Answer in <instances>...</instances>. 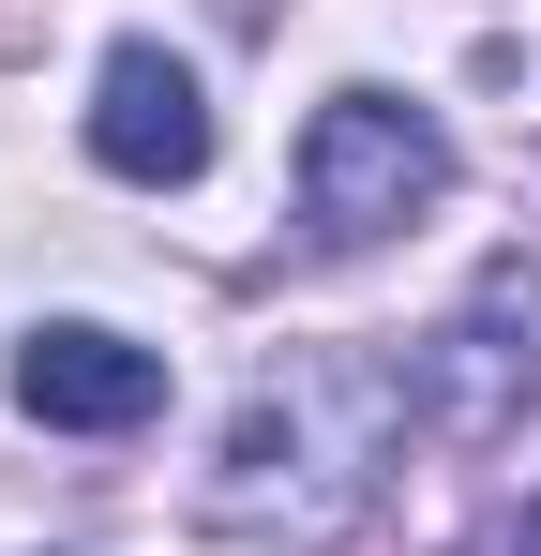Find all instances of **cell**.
Wrapping results in <instances>:
<instances>
[{
  "label": "cell",
  "instance_id": "obj_1",
  "mask_svg": "<svg viewBox=\"0 0 541 556\" xmlns=\"http://www.w3.org/2000/svg\"><path fill=\"white\" fill-rule=\"evenodd\" d=\"M391 391H406V376H376V362H301L286 391H256V406L226 421V481H211V511H226V527H301V542L347 527L391 452H331V421L391 406Z\"/></svg>",
  "mask_w": 541,
  "mask_h": 556
},
{
  "label": "cell",
  "instance_id": "obj_2",
  "mask_svg": "<svg viewBox=\"0 0 541 556\" xmlns=\"http://www.w3.org/2000/svg\"><path fill=\"white\" fill-rule=\"evenodd\" d=\"M451 195V136L422 105L391 91H331L301 121V241L316 256H361V241H391V226H422Z\"/></svg>",
  "mask_w": 541,
  "mask_h": 556
},
{
  "label": "cell",
  "instance_id": "obj_3",
  "mask_svg": "<svg viewBox=\"0 0 541 556\" xmlns=\"http://www.w3.org/2000/svg\"><path fill=\"white\" fill-rule=\"evenodd\" d=\"M90 166L136 181V195L211 181V91H196V61H166L151 30L105 46V76H90Z\"/></svg>",
  "mask_w": 541,
  "mask_h": 556
},
{
  "label": "cell",
  "instance_id": "obj_4",
  "mask_svg": "<svg viewBox=\"0 0 541 556\" xmlns=\"http://www.w3.org/2000/svg\"><path fill=\"white\" fill-rule=\"evenodd\" d=\"M422 391H437L451 437H496V421L541 391V256H481V286H466V316L437 331Z\"/></svg>",
  "mask_w": 541,
  "mask_h": 556
},
{
  "label": "cell",
  "instance_id": "obj_5",
  "mask_svg": "<svg viewBox=\"0 0 541 556\" xmlns=\"http://www.w3.org/2000/svg\"><path fill=\"white\" fill-rule=\"evenodd\" d=\"M15 406L46 437H136V421H166V346H136L105 316H46L15 346Z\"/></svg>",
  "mask_w": 541,
  "mask_h": 556
},
{
  "label": "cell",
  "instance_id": "obj_6",
  "mask_svg": "<svg viewBox=\"0 0 541 556\" xmlns=\"http://www.w3.org/2000/svg\"><path fill=\"white\" fill-rule=\"evenodd\" d=\"M512 556H527V542H512Z\"/></svg>",
  "mask_w": 541,
  "mask_h": 556
}]
</instances>
